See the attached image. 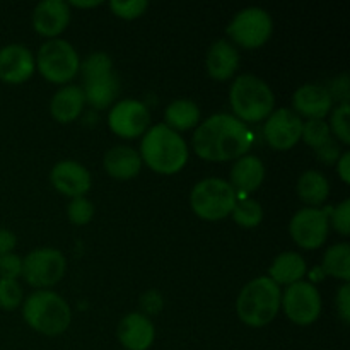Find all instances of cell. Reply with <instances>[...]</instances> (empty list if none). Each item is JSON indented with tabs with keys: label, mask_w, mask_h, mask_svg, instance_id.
<instances>
[{
	"label": "cell",
	"mask_w": 350,
	"mask_h": 350,
	"mask_svg": "<svg viewBox=\"0 0 350 350\" xmlns=\"http://www.w3.org/2000/svg\"><path fill=\"white\" fill-rule=\"evenodd\" d=\"M330 224L335 231L338 232L340 236H347L350 234V200L345 198L344 202L337 205V207L332 208L330 212Z\"/></svg>",
	"instance_id": "cell-35"
},
{
	"label": "cell",
	"mask_w": 350,
	"mask_h": 350,
	"mask_svg": "<svg viewBox=\"0 0 350 350\" xmlns=\"http://www.w3.org/2000/svg\"><path fill=\"white\" fill-rule=\"evenodd\" d=\"M308 265L306 260L296 252H284L273 258L269 269V279L273 280L277 286H293V284L303 280L306 275Z\"/></svg>",
	"instance_id": "cell-22"
},
{
	"label": "cell",
	"mask_w": 350,
	"mask_h": 350,
	"mask_svg": "<svg viewBox=\"0 0 350 350\" xmlns=\"http://www.w3.org/2000/svg\"><path fill=\"white\" fill-rule=\"evenodd\" d=\"M229 103L239 122L260 123L273 111L275 96L263 79L243 74L234 79L229 89Z\"/></svg>",
	"instance_id": "cell-4"
},
{
	"label": "cell",
	"mask_w": 350,
	"mask_h": 350,
	"mask_svg": "<svg viewBox=\"0 0 350 350\" xmlns=\"http://www.w3.org/2000/svg\"><path fill=\"white\" fill-rule=\"evenodd\" d=\"M321 270L325 275H330L334 279L344 280L349 284L350 280V246L349 243H337L330 246L323 255Z\"/></svg>",
	"instance_id": "cell-27"
},
{
	"label": "cell",
	"mask_w": 350,
	"mask_h": 350,
	"mask_svg": "<svg viewBox=\"0 0 350 350\" xmlns=\"http://www.w3.org/2000/svg\"><path fill=\"white\" fill-rule=\"evenodd\" d=\"M109 9L120 19L133 21L146 14V10L149 9V2L147 0H111Z\"/></svg>",
	"instance_id": "cell-32"
},
{
	"label": "cell",
	"mask_w": 350,
	"mask_h": 350,
	"mask_svg": "<svg viewBox=\"0 0 350 350\" xmlns=\"http://www.w3.org/2000/svg\"><path fill=\"white\" fill-rule=\"evenodd\" d=\"M280 308L293 323L308 327L320 318L323 303H321L320 291L313 282L299 280L286 287L280 299Z\"/></svg>",
	"instance_id": "cell-10"
},
{
	"label": "cell",
	"mask_w": 350,
	"mask_h": 350,
	"mask_svg": "<svg viewBox=\"0 0 350 350\" xmlns=\"http://www.w3.org/2000/svg\"><path fill=\"white\" fill-rule=\"evenodd\" d=\"M332 207H304L293 215L289 232L293 241L304 250H318L325 245L330 231Z\"/></svg>",
	"instance_id": "cell-11"
},
{
	"label": "cell",
	"mask_w": 350,
	"mask_h": 350,
	"mask_svg": "<svg viewBox=\"0 0 350 350\" xmlns=\"http://www.w3.org/2000/svg\"><path fill=\"white\" fill-rule=\"evenodd\" d=\"M207 72L214 81H229L239 67L238 48L228 40H217L207 51Z\"/></svg>",
	"instance_id": "cell-20"
},
{
	"label": "cell",
	"mask_w": 350,
	"mask_h": 350,
	"mask_svg": "<svg viewBox=\"0 0 350 350\" xmlns=\"http://www.w3.org/2000/svg\"><path fill=\"white\" fill-rule=\"evenodd\" d=\"M335 164H337V173L338 176H340V180L344 181L345 185H349L350 183V152L342 154Z\"/></svg>",
	"instance_id": "cell-41"
},
{
	"label": "cell",
	"mask_w": 350,
	"mask_h": 350,
	"mask_svg": "<svg viewBox=\"0 0 350 350\" xmlns=\"http://www.w3.org/2000/svg\"><path fill=\"white\" fill-rule=\"evenodd\" d=\"M314 152H317V157L321 161V163H325L327 166H332V164H335L338 161V157L342 156L340 152V146H338L337 140L332 137L328 142H325L323 146H320L318 149H314Z\"/></svg>",
	"instance_id": "cell-37"
},
{
	"label": "cell",
	"mask_w": 350,
	"mask_h": 350,
	"mask_svg": "<svg viewBox=\"0 0 350 350\" xmlns=\"http://www.w3.org/2000/svg\"><path fill=\"white\" fill-rule=\"evenodd\" d=\"M79 72L82 74L84 81H89V79H96V77H103V75H108L113 72V62H111V58H109L108 53L96 51V53L89 55V57L82 62Z\"/></svg>",
	"instance_id": "cell-29"
},
{
	"label": "cell",
	"mask_w": 350,
	"mask_h": 350,
	"mask_svg": "<svg viewBox=\"0 0 350 350\" xmlns=\"http://www.w3.org/2000/svg\"><path fill=\"white\" fill-rule=\"evenodd\" d=\"M50 181L55 190L70 198L85 197L92 185V178L88 167L70 159L60 161L51 167Z\"/></svg>",
	"instance_id": "cell-15"
},
{
	"label": "cell",
	"mask_w": 350,
	"mask_h": 350,
	"mask_svg": "<svg viewBox=\"0 0 350 350\" xmlns=\"http://www.w3.org/2000/svg\"><path fill=\"white\" fill-rule=\"evenodd\" d=\"M17 238L12 231L5 228H0V256L7 255V253H12V250L16 248Z\"/></svg>",
	"instance_id": "cell-40"
},
{
	"label": "cell",
	"mask_w": 350,
	"mask_h": 350,
	"mask_svg": "<svg viewBox=\"0 0 350 350\" xmlns=\"http://www.w3.org/2000/svg\"><path fill=\"white\" fill-rule=\"evenodd\" d=\"M23 304V287L17 280L0 279V310L14 311Z\"/></svg>",
	"instance_id": "cell-34"
},
{
	"label": "cell",
	"mask_w": 350,
	"mask_h": 350,
	"mask_svg": "<svg viewBox=\"0 0 350 350\" xmlns=\"http://www.w3.org/2000/svg\"><path fill=\"white\" fill-rule=\"evenodd\" d=\"M103 166H105V171L113 180L129 181L139 176L144 164L142 159H140V154L135 149L126 146H118L113 147V149H109L105 154Z\"/></svg>",
	"instance_id": "cell-21"
},
{
	"label": "cell",
	"mask_w": 350,
	"mask_h": 350,
	"mask_svg": "<svg viewBox=\"0 0 350 350\" xmlns=\"http://www.w3.org/2000/svg\"><path fill=\"white\" fill-rule=\"evenodd\" d=\"M36 60L33 51L19 43H10L0 48V81L19 85L33 77Z\"/></svg>",
	"instance_id": "cell-14"
},
{
	"label": "cell",
	"mask_w": 350,
	"mask_h": 350,
	"mask_svg": "<svg viewBox=\"0 0 350 350\" xmlns=\"http://www.w3.org/2000/svg\"><path fill=\"white\" fill-rule=\"evenodd\" d=\"M116 335L126 350H149L156 338V328L147 314L130 313L122 318Z\"/></svg>",
	"instance_id": "cell-17"
},
{
	"label": "cell",
	"mask_w": 350,
	"mask_h": 350,
	"mask_svg": "<svg viewBox=\"0 0 350 350\" xmlns=\"http://www.w3.org/2000/svg\"><path fill=\"white\" fill-rule=\"evenodd\" d=\"M23 318L38 334L57 337L72 321V311L67 301L53 291H36L23 303Z\"/></svg>",
	"instance_id": "cell-5"
},
{
	"label": "cell",
	"mask_w": 350,
	"mask_h": 350,
	"mask_svg": "<svg viewBox=\"0 0 350 350\" xmlns=\"http://www.w3.org/2000/svg\"><path fill=\"white\" fill-rule=\"evenodd\" d=\"M255 142L248 125L234 115L215 113L197 126L191 139L195 154L204 161L226 163L246 156Z\"/></svg>",
	"instance_id": "cell-1"
},
{
	"label": "cell",
	"mask_w": 350,
	"mask_h": 350,
	"mask_svg": "<svg viewBox=\"0 0 350 350\" xmlns=\"http://www.w3.org/2000/svg\"><path fill=\"white\" fill-rule=\"evenodd\" d=\"M108 125L111 132L122 139L142 137L150 125L149 108L137 99H122L109 109Z\"/></svg>",
	"instance_id": "cell-12"
},
{
	"label": "cell",
	"mask_w": 350,
	"mask_h": 350,
	"mask_svg": "<svg viewBox=\"0 0 350 350\" xmlns=\"http://www.w3.org/2000/svg\"><path fill=\"white\" fill-rule=\"evenodd\" d=\"M231 215L236 224L245 229H252L263 221V208L253 198H238Z\"/></svg>",
	"instance_id": "cell-28"
},
{
	"label": "cell",
	"mask_w": 350,
	"mask_h": 350,
	"mask_svg": "<svg viewBox=\"0 0 350 350\" xmlns=\"http://www.w3.org/2000/svg\"><path fill=\"white\" fill-rule=\"evenodd\" d=\"M335 301H337L338 317H340V320L344 321L345 325H349L350 321V286L349 284H344V286L338 289Z\"/></svg>",
	"instance_id": "cell-38"
},
{
	"label": "cell",
	"mask_w": 350,
	"mask_h": 350,
	"mask_svg": "<svg viewBox=\"0 0 350 350\" xmlns=\"http://www.w3.org/2000/svg\"><path fill=\"white\" fill-rule=\"evenodd\" d=\"M164 125L174 132H187L200 125V108L191 99H176L170 103L164 111Z\"/></svg>",
	"instance_id": "cell-26"
},
{
	"label": "cell",
	"mask_w": 350,
	"mask_h": 350,
	"mask_svg": "<svg viewBox=\"0 0 350 350\" xmlns=\"http://www.w3.org/2000/svg\"><path fill=\"white\" fill-rule=\"evenodd\" d=\"M67 270V260L60 250L38 248L23 258V275L29 286L44 291L60 282Z\"/></svg>",
	"instance_id": "cell-9"
},
{
	"label": "cell",
	"mask_w": 350,
	"mask_h": 350,
	"mask_svg": "<svg viewBox=\"0 0 350 350\" xmlns=\"http://www.w3.org/2000/svg\"><path fill=\"white\" fill-rule=\"evenodd\" d=\"M118 79L111 72V74L103 75V77L84 81L82 92H84L85 103H89L92 108L105 109L113 105L116 94H118Z\"/></svg>",
	"instance_id": "cell-24"
},
{
	"label": "cell",
	"mask_w": 350,
	"mask_h": 350,
	"mask_svg": "<svg viewBox=\"0 0 350 350\" xmlns=\"http://www.w3.org/2000/svg\"><path fill=\"white\" fill-rule=\"evenodd\" d=\"M161 306H163V299L157 294H154V299H150V293L142 297V308L146 310V313H156L161 310Z\"/></svg>",
	"instance_id": "cell-42"
},
{
	"label": "cell",
	"mask_w": 350,
	"mask_h": 350,
	"mask_svg": "<svg viewBox=\"0 0 350 350\" xmlns=\"http://www.w3.org/2000/svg\"><path fill=\"white\" fill-rule=\"evenodd\" d=\"M297 197L310 207L320 208L321 204H325L330 195V183L327 176L317 170L304 171L299 176L296 185Z\"/></svg>",
	"instance_id": "cell-25"
},
{
	"label": "cell",
	"mask_w": 350,
	"mask_h": 350,
	"mask_svg": "<svg viewBox=\"0 0 350 350\" xmlns=\"http://www.w3.org/2000/svg\"><path fill=\"white\" fill-rule=\"evenodd\" d=\"M265 180V164L258 156L246 154V156L236 159L229 173V185L234 191L241 193H253L262 187Z\"/></svg>",
	"instance_id": "cell-19"
},
{
	"label": "cell",
	"mask_w": 350,
	"mask_h": 350,
	"mask_svg": "<svg viewBox=\"0 0 350 350\" xmlns=\"http://www.w3.org/2000/svg\"><path fill=\"white\" fill-rule=\"evenodd\" d=\"M327 89L328 92H330L332 99L337 98L338 101H340V105L342 103H349V77L345 74L335 79L332 88H327Z\"/></svg>",
	"instance_id": "cell-39"
},
{
	"label": "cell",
	"mask_w": 350,
	"mask_h": 350,
	"mask_svg": "<svg viewBox=\"0 0 350 350\" xmlns=\"http://www.w3.org/2000/svg\"><path fill=\"white\" fill-rule=\"evenodd\" d=\"M23 275V258L16 253L0 256V279L17 280Z\"/></svg>",
	"instance_id": "cell-36"
},
{
	"label": "cell",
	"mask_w": 350,
	"mask_h": 350,
	"mask_svg": "<svg viewBox=\"0 0 350 350\" xmlns=\"http://www.w3.org/2000/svg\"><path fill=\"white\" fill-rule=\"evenodd\" d=\"M282 291L269 277H256L246 284L236 299V313L245 325L252 328L267 327L280 311Z\"/></svg>",
	"instance_id": "cell-3"
},
{
	"label": "cell",
	"mask_w": 350,
	"mask_h": 350,
	"mask_svg": "<svg viewBox=\"0 0 350 350\" xmlns=\"http://www.w3.org/2000/svg\"><path fill=\"white\" fill-rule=\"evenodd\" d=\"M303 118L291 108L273 109L263 125V137L275 150H289L301 140Z\"/></svg>",
	"instance_id": "cell-13"
},
{
	"label": "cell",
	"mask_w": 350,
	"mask_h": 350,
	"mask_svg": "<svg viewBox=\"0 0 350 350\" xmlns=\"http://www.w3.org/2000/svg\"><path fill=\"white\" fill-rule=\"evenodd\" d=\"M68 5L79 7V9H92V7L101 5V2H99V0H88V2H81V0H72Z\"/></svg>",
	"instance_id": "cell-43"
},
{
	"label": "cell",
	"mask_w": 350,
	"mask_h": 350,
	"mask_svg": "<svg viewBox=\"0 0 350 350\" xmlns=\"http://www.w3.org/2000/svg\"><path fill=\"white\" fill-rule=\"evenodd\" d=\"M36 68L51 84L64 85L70 82L81 68L77 50L68 41L55 38L41 44L36 55Z\"/></svg>",
	"instance_id": "cell-7"
},
{
	"label": "cell",
	"mask_w": 350,
	"mask_h": 350,
	"mask_svg": "<svg viewBox=\"0 0 350 350\" xmlns=\"http://www.w3.org/2000/svg\"><path fill=\"white\" fill-rule=\"evenodd\" d=\"M238 202V193L222 178H205L198 181L190 193L191 211L207 222H217L231 215Z\"/></svg>",
	"instance_id": "cell-6"
},
{
	"label": "cell",
	"mask_w": 350,
	"mask_h": 350,
	"mask_svg": "<svg viewBox=\"0 0 350 350\" xmlns=\"http://www.w3.org/2000/svg\"><path fill=\"white\" fill-rule=\"evenodd\" d=\"M226 33L238 46L255 50L263 46L272 36V16L262 7H246L232 17Z\"/></svg>",
	"instance_id": "cell-8"
},
{
	"label": "cell",
	"mask_w": 350,
	"mask_h": 350,
	"mask_svg": "<svg viewBox=\"0 0 350 350\" xmlns=\"http://www.w3.org/2000/svg\"><path fill=\"white\" fill-rule=\"evenodd\" d=\"M85 105L84 92L79 85H64L55 92L50 103V113L57 122L70 123L79 118Z\"/></svg>",
	"instance_id": "cell-23"
},
{
	"label": "cell",
	"mask_w": 350,
	"mask_h": 350,
	"mask_svg": "<svg viewBox=\"0 0 350 350\" xmlns=\"http://www.w3.org/2000/svg\"><path fill=\"white\" fill-rule=\"evenodd\" d=\"M70 23V5L64 0H43L34 7L33 27L38 34L55 40Z\"/></svg>",
	"instance_id": "cell-16"
},
{
	"label": "cell",
	"mask_w": 350,
	"mask_h": 350,
	"mask_svg": "<svg viewBox=\"0 0 350 350\" xmlns=\"http://www.w3.org/2000/svg\"><path fill=\"white\" fill-rule=\"evenodd\" d=\"M67 215L74 226H85L94 217V205L85 197L72 198L67 207Z\"/></svg>",
	"instance_id": "cell-33"
},
{
	"label": "cell",
	"mask_w": 350,
	"mask_h": 350,
	"mask_svg": "<svg viewBox=\"0 0 350 350\" xmlns=\"http://www.w3.org/2000/svg\"><path fill=\"white\" fill-rule=\"evenodd\" d=\"M334 108V99L327 88L318 84L301 85L293 96V111L308 120H325Z\"/></svg>",
	"instance_id": "cell-18"
},
{
	"label": "cell",
	"mask_w": 350,
	"mask_h": 350,
	"mask_svg": "<svg viewBox=\"0 0 350 350\" xmlns=\"http://www.w3.org/2000/svg\"><path fill=\"white\" fill-rule=\"evenodd\" d=\"M349 113H350V105L349 103H342V105H338L337 108L332 109L330 123H328V129H330V133L334 135V139L340 140V142L345 144V146H349L350 144Z\"/></svg>",
	"instance_id": "cell-31"
},
{
	"label": "cell",
	"mask_w": 350,
	"mask_h": 350,
	"mask_svg": "<svg viewBox=\"0 0 350 350\" xmlns=\"http://www.w3.org/2000/svg\"><path fill=\"white\" fill-rule=\"evenodd\" d=\"M140 159L149 170L159 174H176L187 166V140L164 123L154 125L142 135Z\"/></svg>",
	"instance_id": "cell-2"
},
{
	"label": "cell",
	"mask_w": 350,
	"mask_h": 350,
	"mask_svg": "<svg viewBox=\"0 0 350 350\" xmlns=\"http://www.w3.org/2000/svg\"><path fill=\"white\" fill-rule=\"evenodd\" d=\"M332 139L330 129H328V123L325 120H306L303 122V133H301V140H303L306 146L318 149L320 146H323L325 142Z\"/></svg>",
	"instance_id": "cell-30"
}]
</instances>
